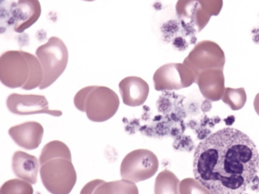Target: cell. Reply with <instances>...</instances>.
Instances as JSON below:
<instances>
[{"instance_id": "6da1fadb", "label": "cell", "mask_w": 259, "mask_h": 194, "mask_svg": "<svg viewBox=\"0 0 259 194\" xmlns=\"http://www.w3.org/2000/svg\"><path fill=\"white\" fill-rule=\"evenodd\" d=\"M259 153L253 140L227 128L200 142L194 153L195 178L210 193L240 194L256 177Z\"/></svg>"}, {"instance_id": "7a4b0ae2", "label": "cell", "mask_w": 259, "mask_h": 194, "mask_svg": "<svg viewBox=\"0 0 259 194\" xmlns=\"http://www.w3.org/2000/svg\"><path fill=\"white\" fill-rule=\"evenodd\" d=\"M75 106L85 112L89 120L104 122L116 114L120 105L119 98L113 90L103 86H89L76 93Z\"/></svg>"}, {"instance_id": "3957f363", "label": "cell", "mask_w": 259, "mask_h": 194, "mask_svg": "<svg viewBox=\"0 0 259 194\" xmlns=\"http://www.w3.org/2000/svg\"><path fill=\"white\" fill-rule=\"evenodd\" d=\"M36 56L44 72L39 89L45 90L53 85L66 70L68 61V49L61 39L53 36L48 43L37 48Z\"/></svg>"}, {"instance_id": "277c9868", "label": "cell", "mask_w": 259, "mask_h": 194, "mask_svg": "<svg viewBox=\"0 0 259 194\" xmlns=\"http://www.w3.org/2000/svg\"><path fill=\"white\" fill-rule=\"evenodd\" d=\"M40 177L45 188L53 194H68L71 192L77 180L72 160L56 158L40 166Z\"/></svg>"}, {"instance_id": "5b68a950", "label": "cell", "mask_w": 259, "mask_h": 194, "mask_svg": "<svg viewBox=\"0 0 259 194\" xmlns=\"http://www.w3.org/2000/svg\"><path fill=\"white\" fill-rule=\"evenodd\" d=\"M158 167V157L151 150L137 149L123 158L120 172L122 178L139 183L154 176Z\"/></svg>"}, {"instance_id": "8992f818", "label": "cell", "mask_w": 259, "mask_h": 194, "mask_svg": "<svg viewBox=\"0 0 259 194\" xmlns=\"http://www.w3.org/2000/svg\"><path fill=\"white\" fill-rule=\"evenodd\" d=\"M30 65L22 50H10L0 58V80L12 89L22 88L29 79Z\"/></svg>"}, {"instance_id": "52a82bcc", "label": "cell", "mask_w": 259, "mask_h": 194, "mask_svg": "<svg viewBox=\"0 0 259 194\" xmlns=\"http://www.w3.org/2000/svg\"><path fill=\"white\" fill-rule=\"evenodd\" d=\"M183 63L188 66L198 77L199 73L205 70L223 69L225 55L220 45L214 42L204 40L194 47Z\"/></svg>"}, {"instance_id": "ba28073f", "label": "cell", "mask_w": 259, "mask_h": 194, "mask_svg": "<svg viewBox=\"0 0 259 194\" xmlns=\"http://www.w3.org/2000/svg\"><path fill=\"white\" fill-rule=\"evenodd\" d=\"M197 76L184 63H168L158 68L153 75L157 91L179 90L189 88L196 83Z\"/></svg>"}, {"instance_id": "9c48e42d", "label": "cell", "mask_w": 259, "mask_h": 194, "mask_svg": "<svg viewBox=\"0 0 259 194\" xmlns=\"http://www.w3.org/2000/svg\"><path fill=\"white\" fill-rule=\"evenodd\" d=\"M6 104L11 113L21 116L47 113L58 117L63 114L59 110H50L49 103L43 95L13 93L8 97Z\"/></svg>"}, {"instance_id": "30bf717a", "label": "cell", "mask_w": 259, "mask_h": 194, "mask_svg": "<svg viewBox=\"0 0 259 194\" xmlns=\"http://www.w3.org/2000/svg\"><path fill=\"white\" fill-rule=\"evenodd\" d=\"M176 13L182 26L193 34L201 31L211 18L198 0H178Z\"/></svg>"}, {"instance_id": "8fae6325", "label": "cell", "mask_w": 259, "mask_h": 194, "mask_svg": "<svg viewBox=\"0 0 259 194\" xmlns=\"http://www.w3.org/2000/svg\"><path fill=\"white\" fill-rule=\"evenodd\" d=\"M10 136L18 146L27 150L37 148L42 141L44 128L36 122H27L10 129Z\"/></svg>"}, {"instance_id": "7c38bea8", "label": "cell", "mask_w": 259, "mask_h": 194, "mask_svg": "<svg viewBox=\"0 0 259 194\" xmlns=\"http://www.w3.org/2000/svg\"><path fill=\"white\" fill-rule=\"evenodd\" d=\"M225 81L223 69L212 68L199 73L195 83L198 84L200 93L207 100L218 101L225 93Z\"/></svg>"}, {"instance_id": "4fadbf2b", "label": "cell", "mask_w": 259, "mask_h": 194, "mask_svg": "<svg viewBox=\"0 0 259 194\" xmlns=\"http://www.w3.org/2000/svg\"><path fill=\"white\" fill-rule=\"evenodd\" d=\"M41 13L39 0H18L12 16L14 31L23 33L39 20Z\"/></svg>"}, {"instance_id": "5bb4252c", "label": "cell", "mask_w": 259, "mask_h": 194, "mask_svg": "<svg viewBox=\"0 0 259 194\" xmlns=\"http://www.w3.org/2000/svg\"><path fill=\"white\" fill-rule=\"evenodd\" d=\"M118 87L123 103L128 106L138 107L143 105L149 95V85L138 76L123 79Z\"/></svg>"}, {"instance_id": "9a60e30c", "label": "cell", "mask_w": 259, "mask_h": 194, "mask_svg": "<svg viewBox=\"0 0 259 194\" xmlns=\"http://www.w3.org/2000/svg\"><path fill=\"white\" fill-rule=\"evenodd\" d=\"M12 168L18 178L31 184L36 183L40 163L34 156L18 150L13 154Z\"/></svg>"}, {"instance_id": "2e32d148", "label": "cell", "mask_w": 259, "mask_h": 194, "mask_svg": "<svg viewBox=\"0 0 259 194\" xmlns=\"http://www.w3.org/2000/svg\"><path fill=\"white\" fill-rule=\"evenodd\" d=\"M56 158L72 160L71 150L68 145L59 140H53L45 145L39 157L40 166L45 162Z\"/></svg>"}, {"instance_id": "e0dca14e", "label": "cell", "mask_w": 259, "mask_h": 194, "mask_svg": "<svg viewBox=\"0 0 259 194\" xmlns=\"http://www.w3.org/2000/svg\"><path fill=\"white\" fill-rule=\"evenodd\" d=\"M138 188L135 183L123 179L113 182H103L95 190V194L138 193Z\"/></svg>"}, {"instance_id": "ac0fdd59", "label": "cell", "mask_w": 259, "mask_h": 194, "mask_svg": "<svg viewBox=\"0 0 259 194\" xmlns=\"http://www.w3.org/2000/svg\"><path fill=\"white\" fill-rule=\"evenodd\" d=\"M180 181L176 175L169 170L160 172L155 180V193H180Z\"/></svg>"}, {"instance_id": "d6986e66", "label": "cell", "mask_w": 259, "mask_h": 194, "mask_svg": "<svg viewBox=\"0 0 259 194\" xmlns=\"http://www.w3.org/2000/svg\"><path fill=\"white\" fill-rule=\"evenodd\" d=\"M23 53L27 58L31 71H30L29 79L26 85L23 87L22 89L25 90L36 89V88H39L42 83L43 76H44L42 66L40 63L39 58H36V56L24 51H23Z\"/></svg>"}, {"instance_id": "ffe728a7", "label": "cell", "mask_w": 259, "mask_h": 194, "mask_svg": "<svg viewBox=\"0 0 259 194\" xmlns=\"http://www.w3.org/2000/svg\"><path fill=\"white\" fill-rule=\"evenodd\" d=\"M222 100L232 111H238L243 108L246 103V93L243 88L237 89L227 88H225Z\"/></svg>"}, {"instance_id": "44dd1931", "label": "cell", "mask_w": 259, "mask_h": 194, "mask_svg": "<svg viewBox=\"0 0 259 194\" xmlns=\"http://www.w3.org/2000/svg\"><path fill=\"white\" fill-rule=\"evenodd\" d=\"M31 183L23 179H13L8 180L0 189L2 194H32Z\"/></svg>"}, {"instance_id": "7402d4cb", "label": "cell", "mask_w": 259, "mask_h": 194, "mask_svg": "<svg viewBox=\"0 0 259 194\" xmlns=\"http://www.w3.org/2000/svg\"><path fill=\"white\" fill-rule=\"evenodd\" d=\"M210 16H217L223 8V0H198Z\"/></svg>"}, {"instance_id": "603a6c76", "label": "cell", "mask_w": 259, "mask_h": 194, "mask_svg": "<svg viewBox=\"0 0 259 194\" xmlns=\"http://www.w3.org/2000/svg\"><path fill=\"white\" fill-rule=\"evenodd\" d=\"M105 180H94L93 181L90 182L83 187L81 190V193H94L95 190L104 182Z\"/></svg>"}, {"instance_id": "cb8c5ba5", "label": "cell", "mask_w": 259, "mask_h": 194, "mask_svg": "<svg viewBox=\"0 0 259 194\" xmlns=\"http://www.w3.org/2000/svg\"><path fill=\"white\" fill-rule=\"evenodd\" d=\"M254 109L256 112L257 114L259 116V93L255 95V99L253 101Z\"/></svg>"}, {"instance_id": "d4e9b609", "label": "cell", "mask_w": 259, "mask_h": 194, "mask_svg": "<svg viewBox=\"0 0 259 194\" xmlns=\"http://www.w3.org/2000/svg\"><path fill=\"white\" fill-rule=\"evenodd\" d=\"M83 1H86V2H93V1H95V0H83Z\"/></svg>"}]
</instances>
